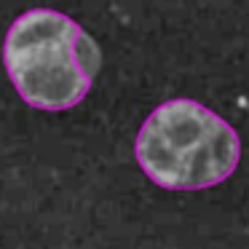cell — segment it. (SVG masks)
<instances>
[{
    "instance_id": "cell-2",
    "label": "cell",
    "mask_w": 249,
    "mask_h": 249,
    "mask_svg": "<svg viewBox=\"0 0 249 249\" xmlns=\"http://www.w3.org/2000/svg\"><path fill=\"white\" fill-rule=\"evenodd\" d=\"M137 163L166 190L220 185L241 161L236 129L196 99H169L142 124L134 142Z\"/></svg>"
},
{
    "instance_id": "cell-1",
    "label": "cell",
    "mask_w": 249,
    "mask_h": 249,
    "mask_svg": "<svg viewBox=\"0 0 249 249\" xmlns=\"http://www.w3.org/2000/svg\"><path fill=\"white\" fill-rule=\"evenodd\" d=\"M3 62L30 107L70 110L89 94L102 67V51L70 17L33 8L8 27Z\"/></svg>"
}]
</instances>
